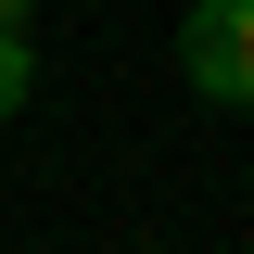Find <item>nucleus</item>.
Segmentation results:
<instances>
[{
	"instance_id": "3",
	"label": "nucleus",
	"mask_w": 254,
	"mask_h": 254,
	"mask_svg": "<svg viewBox=\"0 0 254 254\" xmlns=\"http://www.w3.org/2000/svg\"><path fill=\"white\" fill-rule=\"evenodd\" d=\"M0 26H26V0H0Z\"/></svg>"
},
{
	"instance_id": "1",
	"label": "nucleus",
	"mask_w": 254,
	"mask_h": 254,
	"mask_svg": "<svg viewBox=\"0 0 254 254\" xmlns=\"http://www.w3.org/2000/svg\"><path fill=\"white\" fill-rule=\"evenodd\" d=\"M190 89L203 102H254V0H190Z\"/></svg>"
},
{
	"instance_id": "2",
	"label": "nucleus",
	"mask_w": 254,
	"mask_h": 254,
	"mask_svg": "<svg viewBox=\"0 0 254 254\" xmlns=\"http://www.w3.org/2000/svg\"><path fill=\"white\" fill-rule=\"evenodd\" d=\"M26 89H38V64H26V38L0 26V115H13V102H26Z\"/></svg>"
}]
</instances>
